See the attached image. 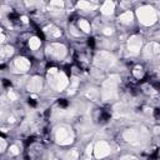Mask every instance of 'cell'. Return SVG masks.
<instances>
[{"mask_svg": "<svg viewBox=\"0 0 160 160\" xmlns=\"http://www.w3.org/2000/svg\"><path fill=\"white\" fill-rule=\"evenodd\" d=\"M119 80L120 78L118 75H111L106 81H104L102 89H101V96L104 100H111L116 98V88H118Z\"/></svg>", "mask_w": 160, "mask_h": 160, "instance_id": "cell-1", "label": "cell"}, {"mask_svg": "<svg viewBox=\"0 0 160 160\" xmlns=\"http://www.w3.org/2000/svg\"><path fill=\"white\" fill-rule=\"evenodd\" d=\"M136 14H138L140 22L145 26H150V25L155 24L158 20V14L151 6H141L138 9Z\"/></svg>", "mask_w": 160, "mask_h": 160, "instance_id": "cell-2", "label": "cell"}, {"mask_svg": "<svg viewBox=\"0 0 160 160\" xmlns=\"http://www.w3.org/2000/svg\"><path fill=\"white\" fill-rule=\"evenodd\" d=\"M55 138L60 145H69L74 140V134H72L71 129H69L66 126H60V128H58V130L55 132Z\"/></svg>", "mask_w": 160, "mask_h": 160, "instance_id": "cell-3", "label": "cell"}, {"mask_svg": "<svg viewBox=\"0 0 160 160\" xmlns=\"http://www.w3.org/2000/svg\"><path fill=\"white\" fill-rule=\"evenodd\" d=\"M114 62H115V58L108 51H100L95 56V65L99 69H108L112 66Z\"/></svg>", "mask_w": 160, "mask_h": 160, "instance_id": "cell-4", "label": "cell"}, {"mask_svg": "<svg viewBox=\"0 0 160 160\" xmlns=\"http://www.w3.org/2000/svg\"><path fill=\"white\" fill-rule=\"evenodd\" d=\"M49 82L51 84V86L54 89H56L59 91L64 90L69 84L68 78H66V75L64 72H58L55 75H49Z\"/></svg>", "mask_w": 160, "mask_h": 160, "instance_id": "cell-5", "label": "cell"}, {"mask_svg": "<svg viewBox=\"0 0 160 160\" xmlns=\"http://www.w3.org/2000/svg\"><path fill=\"white\" fill-rule=\"evenodd\" d=\"M46 51H48V54L51 56V58H54V59H56V60H59V59H62L65 55H66V49H65V46L62 45V44H51L50 46H48L46 48Z\"/></svg>", "mask_w": 160, "mask_h": 160, "instance_id": "cell-6", "label": "cell"}, {"mask_svg": "<svg viewBox=\"0 0 160 160\" xmlns=\"http://www.w3.org/2000/svg\"><path fill=\"white\" fill-rule=\"evenodd\" d=\"M140 48H141V38L140 36L134 35L128 40V49H129L130 54H132V55L139 54Z\"/></svg>", "mask_w": 160, "mask_h": 160, "instance_id": "cell-7", "label": "cell"}, {"mask_svg": "<svg viewBox=\"0 0 160 160\" xmlns=\"http://www.w3.org/2000/svg\"><path fill=\"white\" fill-rule=\"evenodd\" d=\"M94 152H95V156L96 158L108 156L110 154V146H109V144L106 141H99V142L95 144Z\"/></svg>", "mask_w": 160, "mask_h": 160, "instance_id": "cell-8", "label": "cell"}, {"mask_svg": "<svg viewBox=\"0 0 160 160\" xmlns=\"http://www.w3.org/2000/svg\"><path fill=\"white\" fill-rule=\"evenodd\" d=\"M159 54H160V45L156 44L155 41H151L145 46V50H144L145 58H154V56H158Z\"/></svg>", "mask_w": 160, "mask_h": 160, "instance_id": "cell-9", "label": "cell"}, {"mask_svg": "<svg viewBox=\"0 0 160 160\" xmlns=\"http://www.w3.org/2000/svg\"><path fill=\"white\" fill-rule=\"evenodd\" d=\"M141 132H139L138 130H134V129H128V130H125V132H124V139L128 141V142H131V144H140V140H139V138L141 136L140 135Z\"/></svg>", "mask_w": 160, "mask_h": 160, "instance_id": "cell-10", "label": "cell"}, {"mask_svg": "<svg viewBox=\"0 0 160 160\" xmlns=\"http://www.w3.org/2000/svg\"><path fill=\"white\" fill-rule=\"evenodd\" d=\"M41 88H42V81H41V79L39 76H34L28 82V90L30 92H38V91L41 90Z\"/></svg>", "mask_w": 160, "mask_h": 160, "instance_id": "cell-11", "label": "cell"}, {"mask_svg": "<svg viewBox=\"0 0 160 160\" xmlns=\"http://www.w3.org/2000/svg\"><path fill=\"white\" fill-rule=\"evenodd\" d=\"M14 65L20 72H25L30 68V61L28 59H25V58H16L15 61H14Z\"/></svg>", "mask_w": 160, "mask_h": 160, "instance_id": "cell-12", "label": "cell"}, {"mask_svg": "<svg viewBox=\"0 0 160 160\" xmlns=\"http://www.w3.org/2000/svg\"><path fill=\"white\" fill-rule=\"evenodd\" d=\"M114 9H115L114 2H112L111 0H105V2H104L102 6H101V12H102L104 15H110V14H112Z\"/></svg>", "mask_w": 160, "mask_h": 160, "instance_id": "cell-13", "label": "cell"}, {"mask_svg": "<svg viewBox=\"0 0 160 160\" xmlns=\"http://www.w3.org/2000/svg\"><path fill=\"white\" fill-rule=\"evenodd\" d=\"M44 32H45L46 35H49L50 38H59V36L61 35V31H60L56 26H54V25H50V26L45 28V29H44Z\"/></svg>", "mask_w": 160, "mask_h": 160, "instance_id": "cell-14", "label": "cell"}, {"mask_svg": "<svg viewBox=\"0 0 160 160\" xmlns=\"http://www.w3.org/2000/svg\"><path fill=\"white\" fill-rule=\"evenodd\" d=\"M119 21H120L121 24L129 25V24L132 21V12H131V11H125V12H122V14L119 16Z\"/></svg>", "mask_w": 160, "mask_h": 160, "instance_id": "cell-15", "label": "cell"}, {"mask_svg": "<svg viewBox=\"0 0 160 160\" xmlns=\"http://www.w3.org/2000/svg\"><path fill=\"white\" fill-rule=\"evenodd\" d=\"M50 8H51V10L60 11V9L64 8V1L62 0H50Z\"/></svg>", "mask_w": 160, "mask_h": 160, "instance_id": "cell-16", "label": "cell"}, {"mask_svg": "<svg viewBox=\"0 0 160 160\" xmlns=\"http://www.w3.org/2000/svg\"><path fill=\"white\" fill-rule=\"evenodd\" d=\"M78 8L80 10H91V9H95V6H92L90 4V1H85V0H80L78 2Z\"/></svg>", "mask_w": 160, "mask_h": 160, "instance_id": "cell-17", "label": "cell"}, {"mask_svg": "<svg viewBox=\"0 0 160 160\" xmlns=\"http://www.w3.org/2000/svg\"><path fill=\"white\" fill-rule=\"evenodd\" d=\"M40 44H41V41H40L39 38H31V39L29 40V46H30L31 50L39 49V48H40Z\"/></svg>", "mask_w": 160, "mask_h": 160, "instance_id": "cell-18", "label": "cell"}, {"mask_svg": "<svg viewBox=\"0 0 160 160\" xmlns=\"http://www.w3.org/2000/svg\"><path fill=\"white\" fill-rule=\"evenodd\" d=\"M12 52H14V49L11 46H2L1 48V59H5L6 56L12 55Z\"/></svg>", "mask_w": 160, "mask_h": 160, "instance_id": "cell-19", "label": "cell"}, {"mask_svg": "<svg viewBox=\"0 0 160 160\" xmlns=\"http://www.w3.org/2000/svg\"><path fill=\"white\" fill-rule=\"evenodd\" d=\"M99 91L96 90V89H91V90H89L88 92H86V98L88 99H90V100H98V98H99Z\"/></svg>", "mask_w": 160, "mask_h": 160, "instance_id": "cell-20", "label": "cell"}, {"mask_svg": "<svg viewBox=\"0 0 160 160\" xmlns=\"http://www.w3.org/2000/svg\"><path fill=\"white\" fill-rule=\"evenodd\" d=\"M79 28L80 30H82L84 32H89L90 31V24L86 21V20H79Z\"/></svg>", "mask_w": 160, "mask_h": 160, "instance_id": "cell-21", "label": "cell"}, {"mask_svg": "<svg viewBox=\"0 0 160 160\" xmlns=\"http://www.w3.org/2000/svg\"><path fill=\"white\" fill-rule=\"evenodd\" d=\"M78 85H79V80H78V78H72V80H71V88H70V90H69V95H72V94L76 91Z\"/></svg>", "mask_w": 160, "mask_h": 160, "instance_id": "cell-22", "label": "cell"}, {"mask_svg": "<svg viewBox=\"0 0 160 160\" xmlns=\"http://www.w3.org/2000/svg\"><path fill=\"white\" fill-rule=\"evenodd\" d=\"M132 74H134V76H135L136 79H141V78L144 76V71H142V69L139 68V66H136V68L132 70Z\"/></svg>", "mask_w": 160, "mask_h": 160, "instance_id": "cell-23", "label": "cell"}, {"mask_svg": "<svg viewBox=\"0 0 160 160\" xmlns=\"http://www.w3.org/2000/svg\"><path fill=\"white\" fill-rule=\"evenodd\" d=\"M28 6H40L42 0H25Z\"/></svg>", "mask_w": 160, "mask_h": 160, "instance_id": "cell-24", "label": "cell"}, {"mask_svg": "<svg viewBox=\"0 0 160 160\" xmlns=\"http://www.w3.org/2000/svg\"><path fill=\"white\" fill-rule=\"evenodd\" d=\"M19 148L16 146V145H11L10 148H9V152L10 154H12V155H16V154H19Z\"/></svg>", "mask_w": 160, "mask_h": 160, "instance_id": "cell-25", "label": "cell"}, {"mask_svg": "<svg viewBox=\"0 0 160 160\" xmlns=\"http://www.w3.org/2000/svg\"><path fill=\"white\" fill-rule=\"evenodd\" d=\"M8 98H9L10 101H15L18 96H16V94H15L12 90H9V92H8Z\"/></svg>", "mask_w": 160, "mask_h": 160, "instance_id": "cell-26", "label": "cell"}, {"mask_svg": "<svg viewBox=\"0 0 160 160\" xmlns=\"http://www.w3.org/2000/svg\"><path fill=\"white\" fill-rule=\"evenodd\" d=\"M66 158H70V159H76V158H78V151H76V150H72L71 152H68V154H66Z\"/></svg>", "mask_w": 160, "mask_h": 160, "instance_id": "cell-27", "label": "cell"}, {"mask_svg": "<svg viewBox=\"0 0 160 160\" xmlns=\"http://www.w3.org/2000/svg\"><path fill=\"white\" fill-rule=\"evenodd\" d=\"M112 32H114V30H112L111 28H105V29L102 30V34H104V35H111Z\"/></svg>", "mask_w": 160, "mask_h": 160, "instance_id": "cell-28", "label": "cell"}, {"mask_svg": "<svg viewBox=\"0 0 160 160\" xmlns=\"http://www.w3.org/2000/svg\"><path fill=\"white\" fill-rule=\"evenodd\" d=\"M70 32H71L72 35H75V36H80V32H79V31H76V29H75L74 26H71V28H70Z\"/></svg>", "mask_w": 160, "mask_h": 160, "instance_id": "cell-29", "label": "cell"}, {"mask_svg": "<svg viewBox=\"0 0 160 160\" xmlns=\"http://www.w3.org/2000/svg\"><path fill=\"white\" fill-rule=\"evenodd\" d=\"M5 146H6L5 140H4V139H0V150L4 151V150H5Z\"/></svg>", "mask_w": 160, "mask_h": 160, "instance_id": "cell-30", "label": "cell"}, {"mask_svg": "<svg viewBox=\"0 0 160 160\" xmlns=\"http://www.w3.org/2000/svg\"><path fill=\"white\" fill-rule=\"evenodd\" d=\"M21 20H22V22H25V24L28 22V18H26V16H22V18H21Z\"/></svg>", "mask_w": 160, "mask_h": 160, "instance_id": "cell-31", "label": "cell"}, {"mask_svg": "<svg viewBox=\"0 0 160 160\" xmlns=\"http://www.w3.org/2000/svg\"><path fill=\"white\" fill-rule=\"evenodd\" d=\"M154 130H155V134H159L160 132V128H155Z\"/></svg>", "mask_w": 160, "mask_h": 160, "instance_id": "cell-32", "label": "cell"}, {"mask_svg": "<svg viewBox=\"0 0 160 160\" xmlns=\"http://www.w3.org/2000/svg\"><path fill=\"white\" fill-rule=\"evenodd\" d=\"M4 41H5V35L1 34V42H4Z\"/></svg>", "mask_w": 160, "mask_h": 160, "instance_id": "cell-33", "label": "cell"}, {"mask_svg": "<svg viewBox=\"0 0 160 160\" xmlns=\"http://www.w3.org/2000/svg\"><path fill=\"white\" fill-rule=\"evenodd\" d=\"M89 1H90V2H96L98 0H89Z\"/></svg>", "mask_w": 160, "mask_h": 160, "instance_id": "cell-34", "label": "cell"}, {"mask_svg": "<svg viewBox=\"0 0 160 160\" xmlns=\"http://www.w3.org/2000/svg\"><path fill=\"white\" fill-rule=\"evenodd\" d=\"M159 76H160V69H159Z\"/></svg>", "mask_w": 160, "mask_h": 160, "instance_id": "cell-35", "label": "cell"}]
</instances>
